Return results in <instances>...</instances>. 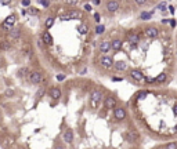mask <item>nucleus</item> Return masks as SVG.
<instances>
[{"label":"nucleus","mask_w":177,"mask_h":149,"mask_svg":"<svg viewBox=\"0 0 177 149\" xmlns=\"http://www.w3.org/2000/svg\"><path fill=\"white\" fill-rule=\"evenodd\" d=\"M152 17V13H148V11H144V13H141L140 18L141 19H149Z\"/></svg>","instance_id":"nucleus-28"},{"label":"nucleus","mask_w":177,"mask_h":149,"mask_svg":"<svg viewBox=\"0 0 177 149\" xmlns=\"http://www.w3.org/2000/svg\"><path fill=\"white\" fill-rule=\"evenodd\" d=\"M113 116H115V119L118 121H122V120L126 119L127 112H126V109H124L123 106H115L113 108Z\"/></svg>","instance_id":"nucleus-2"},{"label":"nucleus","mask_w":177,"mask_h":149,"mask_svg":"<svg viewBox=\"0 0 177 149\" xmlns=\"http://www.w3.org/2000/svg\"><path fill=\"white\" fill-rule=\"evenodd\" d=\"M144 35L149 39H155L158 35H159V30H158V28H155V26H148L145 30H144Z\"/></svg>","instance_id":"nucleus-7"},{"label":"nucleus","mask_w":177,"mask_h":149,"mask_svg":"<svg viewBox=\"0 0 177 149\" xmlns=\"http://www.w3.org/2000/svg\"><path fill=\"white\" fill-rule=\"evenodd\" d=\"M127 40H129L132 44H137L138 41H140V36H138L136 32H130L129 35H127Z\"/></svg>","instance_id":"nucleus-14"},{"label":"nucleus","mask_w":177,"mask_h":149,"mask_svg":"<svg viewBox=\"0 0 177 149\" xmlns=\"http://www.w3.org/2000/svg\"><path fill=\"white\" fill-rule=\"evenodd\" d=\"M155 8H158L159 11H166V8H167V4H166V2H160Z\"/></svg>","instance_id":"nucleus-25"},{"label":"nucleus","mask_w":177,"mask_h":149,"mask_svg":"<svg viewBox=\"0 0 177 149\" xmlns=\"http://www.w3.org/2000/svg\"><path fill=\"white\" fill-rule=\"evenodd\" d=\"M55 77H57V80H58V82H62V80H65V74H64V73H60V74H57V76H55Z\"/></svg>","instance_id":"nucleus-32"},{"label":"nucleus","mask_w":177,"mask_h":149,"mask_svg":"<svg viewBox=\"0 0 177 149\" xmlns=\"http://www.w3.org/2000/svg\"><path fill=\"white\" fill-rule=\"evenodd\" d=\"M107 10L109 11V13H115V11L119 10V3L116 2V0H109V2L107 3Z\"/></svg>","instance_id":"nucleus-13"},{"label":"nucleus","mask_w":177,"mask_h":149,"mask_svg":"<svg viewBox=\"0 0 177 149\" xmlns=\"http://www.w3.org/2000/svg\"><path fill=\"white\" fill-rule=\"evenodd\" d=\"M113 82H120V80H123V79H122V77H113Z\"/></svg>","instance_id":"nucleus-42"},{"label":"nucleus","mask_w":177,"mask_h":149,"mask_svg":"<svg viewBox=\"0 0 177 149\" xmlns=\"http://www.w3.org/2000/svg\"><path fill=\"white\" fill-rule=\"evenodd\" d=\"M176 55H177V52H176Z\"/></svg>","instance_id":"nucleus-48"},{"label":"nucleus","mask_w":177,"mask_h":149,"mask_svg":"<svg viewBox=\"0 0 177 149\" xmlns=\"http://www.w3.org/2000/svg\"><path fill=\"white\" fill-rule=\"evenodd\" d=\"M6 95H8V98H11V97L14 95V91L13 90H6Z\"/></svg>","instance_id":"nucleus-33"},{"label":"nucleus","mask_w":177,"mask_h":149,"mask_svg":"<svg viewBox=\"0 0 177 149\" xmlns=\"http://www.w3.org/2000/svg\"><path fill=\"white\" fill-rule=\"evenodd\" d=\"M162 149H177V142H169Z\"/></svg>","instance_id":"nucleus-26"},{"label":"nucleus","mask_w":177,"mask_h":149,"mask_svg":"<svg viewBox=\"0 0 177 149\" xmlns=\"http://www.w3.org/2000/svg\"><path fill=\"white\" fill-rule=\"evenodd\" d=\"M169 22H170V25H171V26H176V21H174V19H171V21H169Z\"/></svg>","instance_id":"nucleus-43"},{"label":"nucleus","mask_w":177,"mask_h":149,"mask_svg":"<svg viewBox=\"0 0 177 149\" xmlns=\"http://www.w3.org/2000/svg\"><path fill=\"white\" fill-rule=\"evenodd\" d=\"M98 50H100V52L105 54V52H108L111 50V43L108 40H102L101 43L98 44Z\"/></svg>","instance_id":"nucleus-12"},{"label":"nucleus","mask_w":177,"mask_h":149,"mask_svg":"<svg viewBox=\"0 0 177 149\" xmlns=\"http://www.w3.org/2000/svg\"><path fill=\"white\" fill-rule=\"evenodd\" d=\"M174 132H177V124H176V127H174Z\"/></svg>","instance_id":"nucleus-46"},{"label":"nucleus","mask_w":177,"mask_h":149,"mask_svg":"<svg viewBox=\"0 0 177 149\" xmlns=\"http://www.w3.org/2000/svg\"><path fill=\"white\" fill-rule=\"evenodd\" d=\"M122 44H123V41L120 39H115V40L111 41V48L115 50V51H119L122 48Z\"/></svg>","instance_id":"nucleus-15"},{"label":"nucleus","mask_w":177,"mask_h":149,"mask_svg":"<svg viewBox=\"0 0 177 149\" xmlns=\"http://www.w3.org/2000/svg\"><path fill=\"white\" fill-rule=\"evenodd\" d=\"M104 30H105L104 25H97V26H96V33H97V35H102Z\"/></svg>","instance_id":"nucleus-27"},{"label":"nucleus","mask_w":177,"mask_h":149,"mask_svg":"<svg viewBox=\"0 0 177 149\" xmlns=\"http://www.w3.org/2000/svg\"><path fill=\"white\" fill-rule=\"evenodd\" d=\"M100 65H101L102 68H105V69H109V68L113 66V59L111 57L104 55V57H101V59H100Z\"/></svg>","instance_id":"nucleus-6"},{"label":"nucleus","mask_w":177,"mask_h":149,"mask_svg":"<svg viewBox=\"0 0 177 149\" xmlns=\"http://www.w3.org/2000/svg\"><path fill=\"white\" fill-rule=\"evenodd\" d=\"M166 76H167V74H166V72H162V73H159V76L155 79V83H163V82L166 80Z\"/></svg>","instance_id":"nucleus-19"},{"label":"nucleus","mask_w":177,"mask_h":149,"mask_svg":"<svg viewBox=\"0 0 177 149\" xmlns=\"http://www.w3.org/2000/svg\"><path fill=\"white\" fill-rule=\"evenodd\" d=\"M13 143H14V137H7V139L4 138V146H6V148L11 146Z\"/></svg>","instance_id":"nucleus-24"},{"label":"nucleus","mask_w":177,"mask_h":149,"mask_svg":"<svg viewBox=\"0 0 177 149\" xmlns=\"http://www.w3.org/2000/svg\"><path fill=\"white\" fill-rule=\"evenodd\" d=\"M2 119H3V116H2V113H0V121H2Z\"/></svg>","instance_id":"nucleus-47"},{"label":"nucleus","mask_w":177,"mask_h":149,"mask_svg":"<svg viewBox=\"0 0 177 149\" xmlns=\"http://www.w3.org/2000/svg\"><path fill=\"white\" fill-rule=\"evenodd\" d=\"M77 30H79L80 35H86V33H87V30H88V28H87V25L82 24V25H79V26H77Z\"/></svg>","instance_id":"nucleus-21"},{"label":"nucleus","mask_w":177,"mask_h":149,"mask_svg":"<svg viewBox=\"0 0 177 149\" xmlns=\"http://www.w3.org/2000/svg\"><path fill=\"white\" fill-rule=\"evenodd\" d=\"M25 73H29V71H28L26 68H22V69H19L18 76H19V77H24V76H25Z\"/></svg>","instance_id":"nucleus-29"},{"label":"nucleus","mask_w":177,"mask_h":149,"mask_svg":"<svg viewBox=\"0 0 177 149\" xmlns=\"http://www.w3.org/2000/svg\"><path fill=\"white\" fill-rule=\"evenodd\" d=\"M44 93H46V87H43V86H41V87L37 90V93H36V98H37V99H40L41 97L44 95Z\"/></svg>","instance_id":"nucleus-22"},{"label":"nucleus","mask_w":177,"mask_h":149,"mask_svg":"<svg viewBox=\"0 0 177 149\" xmlns=\"http://www.w3.org/2000/svg\"><path fill=\"white\" fill-rule=\"evenodd\" d=\"M88 97H90L91 104L96 105L97 102L101 101V98H102V93H101V90H98V88H93V90L90 91V94H88Z\"/></svg>","instance_id":"nucleus-4"},{"label":"nucleus","mask_w":177,"mask_h":149,"mask_svg":"<svg viewBox=\"0 0 177 149\" xmlns=\"http://www.w3.org/2000/svg\"><path fill=\"white\" fill-rule=\"evenodd\" d=\"M49 95H50V98L51 99H60L61 98V95H62V93H61V88H58V87H51L49 90Z\"/></svg>","instance_id":"nucleus-8"},{"label":"nucleus","mask_w":177,"mask_h":149,"mask_svg":"<svg viewBox=\"0 0 177 149\" xmlns=\"http://www.w3.org/2000/svg\"><path fill=\"white\" fill-rule=\"evenodd\" d=\"M169 2H170V0H169Z\"/></svg>","instance_id":"nucleus-49"},{"label":"nucleus","mask_w":177,"mask_h":149,"mask_svg":"<svg viewBox=\"0 0 177 149\" xmlns=\"http://www.w3.org/2000/svg\"><path fill=\"white\" fill-rule=\"evenodd\" d=\"M145 95H147V93H145V91H140V93H137V94H136V97H137V98H140V99L145 98Z\"/></svg>","instance_id":"nucleus-30"},{"label":"nucleus","mask_w":177,"mask_h":149,"mask_svg":"<svg viewBox=\"0 0 177 149\" xmlns=\"http://www.w3.org/2000/svg\"><path fill=\"white\" fill-rule=\"evenodd\" d=\"M40 40L43 41L44 44H47V46H51V44H53V36L50 35L49 30H44V32L41 33V39H40Z\"/></svg>","instance_id":"nucleus-10"},{"label":"nucleus","mask_w":177,"mask_h":149,"mask_svg":"<svg viewBox=\"0 0 177 149\" xmlns=\"http://www.w3.org/2000/svg\"><path fill=\"white\" fill-rule=\"evenodd\" d=\"M29 82L32 84H40L43 82V73L40 71H33L29 73Z\"/></svg>","instance_id":"nucleus-1"},{"label":"nucleus","mask_w":177,"mask_h":149,"mask_svg":"<svg viewBox=\"0 0 177 149\" xmlns=\"http://www.w3.org/2000/svg\"><path fill=\"white\" fill-rule=\"evenodd\" d=\"M80 17H82L80 11H77V10H71V11H68V13L62 14L60 18L62 19V21H69V19H79Z\"/></svg>","instance_id":"nucleus-3"},{"label":"nucleus","mask_w":177,"mask_h":149,"mask_svg":"<svg viewBox=\"0 0 177 149\" xmlns=\"http://www.w3.org/2000/svg\"><path fill=\"white\" fill-rule=\"evenodd\" d=\"M83 8H85L86 11H91V10H93V7H91V4H85V7H83Z\"/></svg>","instance_id":"nucleus-36"},{"label":"nucleus","mask_w":177,"mask_h":149,"mask_svg":"<svg viewBox=\"0 0 177 149\" xmlns=\"http://www.w3.org/2000/svg\"><path fill=\"white\" fill-rule=\"evenodd\" d=\"M100 3H101V0H93V4L96 6H100Z\"/></svg>","instance_id":"nucleus-40"},{"label":"nucleus","mask_w":177,"mask_h":149,"mask_svg":"<svg viewBox=\"0 0 177 149\" xmlns=\"http://www.w3.org/2000/svg\"><path fill=\"white\" fill-rule=\"evenodd\" d=\"M53 25H54V18H53V17H49V18L46 19V22H44V26H46V29H50Z\"/></svg>","instance_id":"nucleus-20"},{"label":"nucleus","mask_w":177,"mask_h":149,"mask_svg":"<svg viewBox=\"0 0 177 149\" xmlns=\"http://www.w3.org/2000/svg\"><path fill=\"white\" fill-rule=\"evenodd\" d=\"M37 46H39V47H43V46H44V43H43L41 40H39V41H37Z\"/></svg>","instance_id":"nucleus-44"},{"label":"nucleus","mask_w":177,"mask_h":149,"mask_svg":"<svg viewBox=\"0 0 177 149\" xmlns=\"http://www.w3.org/2000/svg\"><path fill=\"white\" fill-rule=\"evenodd\" d=\"M62 141L65 143H72V142H73V131H72L71 128L64 130V132H62Z\"/></svg>","instance_id":"nucleus-5"},{"label":"nucleus","mask_w":177,"mask_h":149,"mask_svg":"<svg viewBox=\"0 0 177 149\" xmlns=\"http://www.w3.org/2000/svg\"><path fill=\"white\" fill-rule=\"evenodd\" d=\"M0 2H2V4H8L11 0H0Z\"/></svg>","instance_id":"nucleus-41"},{"label":"nucleus","mask_w":177,"mask_h":149,"mask_svg":"<svg viewBox=\"0 0 177 149\" xmlns=\"http://www.w3.org/2000/svg\"><path fill=\"white\" fill-rule=\"evenodd\" d=\"M113 68L119 72H123L127 69V63L123 62V61H118V62H113Z\"/></svg>","instance_id":"nucleus-16"},{"label":"nucleus","mask_w":177,"mask_h":149,"mask_svg":"<svg viewBox=\"0 0 177 149\" xmlns=\"http://www.w3.org/2000/svg\"><path fill=\"white\" fill-rule=\"evenodd\" d=\"M53 149H65V148H64V145H61L60 142H57V143L54 145V148H53Z\"/></svg>","instance_id":"nucleus-34"},{"label":"nucleus","mask_w":177,"mask_h":149,"mask_svg":"<svg viewBox=\"0 0 177 149\" xmlns=\"http://www.w3.org/2000/svg\"><path fill=\"white\" fill-rule=\"evenodd\" d=\"M173 112H174V115H177V105L173 106Z\"/></svg>","instance_id":"nucleus-45"},{"label":"nucleus","mask_w":177,"mask_h":149,"mask_svg":"<svg viewBox=\"0 0 177 149\" xmlns=\"http://www.w3.org/2000/svg\"><path fill=\"white\" fill-rule=\"evenodd\" d=\"M29 15H39V10L36 7H28V11H26Z\"/></svg>","instance_id":"nucleus-23"},{"label":"nucleus","mask_w":177,"mask_h":149,"mask_svg":"<svg viewBox=\"0 0 177 149\" xmlns=\"http://www.w3.org/2000/svg\"><path fill=\"white\" fill-rule=\"evenodd\" d=\"M15 19H17L15 14H10V15H8L7 18H6L4 24H6V25H8V26H11V28H13V25L15 24Z\"/></svg>","instance_id":"nucleus-17"},{"label":"nucleus","mask_w":177,"mask_h":149,"mask_svg":"<svg viewBox=\"0 0 177 149\" xmlns=\"http://www.w3.org/2000/svg\"><path fill=\"white\" fill-rule=\"evenodd\" d=\"M30 4V0H22V6H25V7H29Z\"/></svg>","instance_id":"nucleus-35"},{"label":"nucleus","mask_w":177,"mask_h":149,"mask_svg":"<svg viewBox=\"0 0 177 149\" xmlns=\"http://www.w3.org/2000/svg\"><path fill=\"white\" fill-rule=\"evenodd\" d=\"M65 3L69 6H76L77 3H79V0H65Z\"/></svg>","instance_id":"nucleus-31"},{"label":"nucleus","mask_w":177,"mask_h":149,"mask_svg":"<svg viewBox=\"0 0 177 149\" xmlns=\"http://www.w3.org/2000/svg\"><path fill=\"white\" fill-rule=\"evenodd\" d=\"M130 76H132L134 80H137V82H143L145 74H144L140 69H132V71H130Z\"/></svg>","instance_id":"nucleus-9"},{"label":"nucleus","mask_w":177,"mask_h":149,"mask_svg":"<svg viewBox=\"0 0 177 149\" xmlns=\"http://www.w3.org/2000/svg\"><path fill=\"white\" fill-rule=\"evenodd\" d=\"M136 3H137V4H140V6H143V4H145L147 3V0H134Z\"/></svg>","instance_id":"nucleus-37"},{"label":"nucleus","mask_w":177,"mask_h":149,"mask_svg":"<svg viewBox=\"0 0 177 149\" xmlns=\"http://www.w3.org/2000/svg\"><path fill=\"white\" fill-rule=\"evenodd\" d=\"M94 19H96L97 22H100V14H98V13H96V14H94Z\"/></svg>","instance_id":"nucleus-38"},{"label":"nucleus","mask_w":177,"mask_h":149,"mask_svg":"<svg viewBox=\"0 0 177 149\" xmlns=\"http://www.w3.org/2000/svg\"><path fill=\"white\" fill-rule=\"evenodd\" d=\"M21 36V30L19 29H11L10 30V37L11 39H19Z\"/></svg>","instance_id":"nucleus-18"},{"label":"nucleus","mask_w":177,"mask_h":149,"mask_svg":"<svg viewBox=\"0 0 177 149\" xmlns=\"http://www.w3.org/2000/svg\"><path fill=\"white\" fill-rule=\"evenodd\" d=\"M167 8H169V11H170L171 14H174V7H173V6H169Z\"/></svg>","instance_id":"nucleus-39"},{"label":"nucleus","mask_w":177,"mask_h":149,"mask_svg":"<svg viewBox=\"0 0 177 149\" xmlns=\"http://www.w3.org/2000/svg\"><path fill=\"white\" fill-rule=\"evenodd\" d=\"M104 105H105V108H107V109H112V108L116 106V98H115V97H112V95L107 97V98H105V101H104Z\"/></svg>","instance_id":"nucleus-11"}]
</instances>
